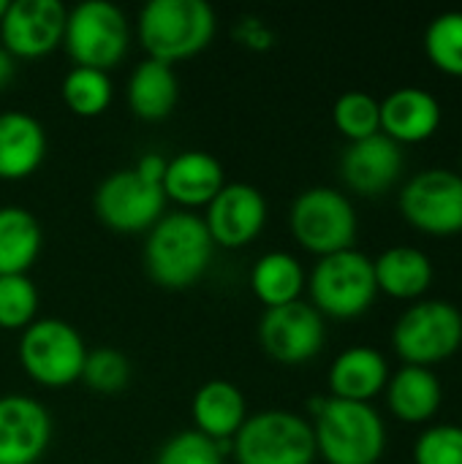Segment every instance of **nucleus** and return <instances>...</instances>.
<instances>
[{
	"instance_id": "1",
	"label": "nucleus",
	"mask_w": 462,
	"mask_h": 464,
	"mask_svg": "<svg viewBox=\"0 0 462 464\" xmlns=\"http://www.w3.org/2000/svg\"><path fill=\"white\" fill-rule=\"evenodd\" d=\"M212 237L204 226V218L193 212L163 215L147 234L144 242V266L147 275L172 291L191 288L202 280L212 261Z\"/></svg>"
},
{
	"instance_id": "2",
	"label": "nucleus",
	"mask_w": 462,
	"mask_h": 464,
	"mask_svg": "<svg viewBox=\"0 0 462 464\" xmlns=\"http://www.w3.org/2000/svg\"><path fill=\"white\" fill-rule=\"evenodd\" d=\"M316 454L327 464H378L387 449L381 416L368 402L321 397L310 402Z\"/></svg>"
},
{
	"instance_id": "3",
	"label": "nucleus",
	"mask_w": 462,
	"mask_h": 464,
	"mask_svg": "<svg viewBox=\"0 0 462 464\" xmlns=\"http://www.w3.org/2000/svg\"><path fill=\"white\" fill-rule=\"evenodd\" d=\"M215 24V11L204 0H150L139 11L136 33L152 60L172 65L207 49Z\"/></svg>"
},
{
	"instance_id": "4",
	"label": "nucleus",
	"mask_w": 462,
	"mask_h": 464,
	"mask_svg": "<svg viewBox=\"0 0 462 464\" xmlns=\"http://www.w3.org/2000/svg\"><path fill=\"white\" fill-rule=\"evenodd\" d=\"M313 307L321 315H332L340 321L359 318L368 313L378 296L373 258L359 250H340L319 258L308 280Z\"/></svg>"
},
{
	"instance_id": "5",
	"label": "nucleus",
	"mask_w": 462,
	"mask_h": 464,
	"mask_svg": "<svg viewBox=\"0 0 462 464\" xmlns=\"http://www.w3.org/2000/svg\"><path fill=\"white\" fill-rule=\"evenodd\" d=\"M462 345V313L444 299H419L392 329V348L403 364L433 367L452 359Z\"/></svg>"
},
{
	"instance_id": "6",
	"label": "nucleus",
	"mask_w": 462,
	"mask_h": 464,
	"mask_svg": "<svg viewBox=\"0 0 462 464\" xmlns=\"http://www.w3.org/2000/svg\"><path fill=\"white\" fill-rule=\"evenodd\" d=\"M237 464H313V427L291 411H264L248 416L231 438Z\"/></svg>"
},
{
	"instance_id": "7",
	"label": "nucleus",
	"mask_w": 462,
	"mask_h": 464,
	"mask_svg": "<svg viewBox=\"0 0 462 464\" xmlns=\"http://www.w3.org/2000/svg\"><path fill=\"white\" fill-rule=\"evenodd\" d=\"M63 44L76 65L109 71L128 52V16L109 0H84L68 11Z\"/></svg>"
},
{
	"instance_id": "8",
	"label": "nucleus",
	"mask_w": 462,
	"mask_h": 464,
	"mask_svg": "<svg viewBox=\"0 0 462 464\" xmlns=\"http://www.w3.org/2000/svg\"><path fill=\"white\" fill-rule=\"evenodd\" d=\"M291 234L319 258L351 250L357 239V209L335 188H308L291 204Z\"/></svg>"
},
{
	"instance_id": "9",
	"label": "nucleus",
	"mask_w": 462,
	"mask_h": 464,
	"mask_svg": "<svg viewBox=\"0 0 462 464\" xmlns=\"http://www.w3.org/2000/svg\"><path fill=\"white\" fill-rule=\"evenodd\" d=\"M87 345L82 334L60 318H41L22 329L19 362L41 386H68L82 378Z\"/></svg>"
},
{
	"instance_id": "10",
	"label": "nucleus",
	"mask_w": 462,
	"mask_h": 464,
	"mask_svg": "<svg viewBox=\"0 0 462 464\" xmlns=\"http://www.w3.org/2000/svg\"><path fill=\"white\" fill-rule=\"evenodd\" d=\"M400 212L422 234H460L462 174L449 169H425L414 174L400 193Z\"/></svg>"
},
{
	"instance_id": "11",
	"label": "nucleus",
	"mask_w": 462,
	"mask_h": 464,
	"mask_svg": "<svg viewBox=\"0 0 462 464\" xmlns=\"http://www.w3.org/2000/svg\"><path fill=\"white\" fill-rule=\"evenodd\" d=\"M163 188L142 179L133 169L109 174L95 190V215L103 226L131 234L152 228L163 218Z\"/></svg>"
},
{
	"instance_id": "12",
	"label": "nucleus",
	"mask_w": 462,
	"mask_h": 464,
	"mask_svg": "<svg viewBox=\"0 0 462 464\" xmlns=\"http://www.w3.org/2000/svg\"><path fill=\"white\" fill-rule=\"evenodd\" d=\"M324 315L302 299L270 307L259 321V343L280 364L310 362L324 348Z\"/></svg>"
},
{
	"instance_id": "13",
	"label": "nucleus",
	"mask_w": 462,
	"mask_h": 464,
	"mask_svg": "<svg viewBox=\"0 0 462 464\" xmlns=\"http://www.w3.org/2000/svg\"><path fill=\"white\" fill-rule=\"evenodd\" d=\"M65 5L60 0H8L0 41L11 57H44L63 44Z\"/></svg>"
},
{
	"instance_id": "14",
	"label": "nucleus",
	"mask_w": 462,
	"mask_h": 464,
	"mask_svg": "<svg viewBox=\"0 0 462 464\" xmlns=\"http://www.w3.org/2000/svg\"><path fill=\"white\" fill-rule=\"evenodd\" d=\"M267 223V198L248 182H229L207 204L204 226L215 245L242 247L253 242Z\"/></svg>"
},
{
	"instance_id": "15",
	"label": "nucleus",
	"mask_w": 462,
	"mask_h": 464,
	"mask_svg": "<svg viewBox=\"0 0 462 464\" xmlns=\"http://www.w3.org/2000/svg\"><path fill=\"white\" fill-rule=\"evenodd\" d=\"M52 440L49 411L25 394L0 397V464H35Z\"/></svg>"
},
{
	"instance_id": "16",
	"label": "nucleus",
	"mask_w": 462,
	"mask_h": 464,
	"mask_svg": "<svg viewBox=\"0 0 462 464\" xmlns=\"http://www.w3.org/2000/svg\"><path fill=\"white\" fill-rule=\"evenodd\" d=\"M406 158L403 147L389 136L376 133L362 141H351L340 158L343 182L359 196H381L387 193L403 174Z\"/></svg>"
},
{
	"instance_id": "17",
	"label": "nucleus",
	"mask_w": 462,
	"mask_h": 464,
	"mask_svg": "<svg viewBox=\"0 0 462 464\" xmlns=\"http://www.w3.org/2000/svg\"><path fill=\"white\" fill-rule=\"evenodd\" d=\"M381 103V133L395 144H422L441 128V103L425 87H398Z\"/></svg>"
},
{
	"instance_id": "18",
	"label": "nucleus",
	"mask_w": 462,
	"mask_h": 464,
	"mask_svg": "<svg viewBox=\"0 0 462 464\" xmlns=\"http://www.w3.org/2000/svg\"><path fill=\"white\" fill-rule=\"evenodd\" d=\"M226 185L223 166L215 155L202 150H185L166 163L163 196L185 207H207Z\"/></svg>"
},
{
	"instance_id": "19",
	"label": "nucleus",
	"mask_w": 462,
	"mask_h": 464,
	"mask_svg": "<svg viewBox=\"0 0 462 464\" xmlns=\"http://www.w3.org/2000/svg\"><path fill=\"white\" fill-rule=\"evenodd\" d=\"M389 364L381 351L370 345L346 348L329 367V397L349 402H368L387 389Z\"/></svg>"
},
{
	"instance_id": "20",
	"label": "nucleus",
	"mask_w": 462,
	"mask_h": 464,
	"mask_svg": "<svg viewBox=\"0 0 462 464\" xmlns=\"http://www.w3.org/2000/svg\"><path fill=\"white\" fill-rule=\"evenodd\" d=\"M46 158L44 125L27 111L0 114V179L30 177Z\"/></svg>"
},
{
	"instance_id": "21",
	"label": "nucleus",
	"mask_w": 462,
	"mask_h": 464,
	"mask_svg": "<svg viewBox=\"0 0 462 464\" xmlns=\"http://www.w3.org/2000/svg\"><path fill=\"white\" fill-rule=\"evenodd\" d=\"M441 400H444L441 381L428 367L403 364L387 381V405L398 421L425 424L438 413Z\"/></svg>"
},
{
	"instance_id": "22",
	"label": "nucleus",
	"mask_w": 462,
	"mask_h": 464,
	"mask_svg": "<svg viewBox=\"0 0 462 464\" xmlns=\"http://www.w3.org/2000/svg\"><path fill=\"white\" fill-rule=\"evenodd\" d=\"M191 413L196 421V432L210 440H231L248 419V405L242 392L229 381L204 383L191 402Z\"/></svg>"
},
{
	"instance_id": "23",
	"label": "nucleus",
	"mask_w": 462,
	"mask_h": 464,
	"mask_svg": "<svg viewBox=\"0 0 462 464\" xmlns=\"http://www.w3.org/2000/svg\"><path fill=\"white\" fill-rule=\"evenodd\" d=\"M376 285L392 299H422L433 285V261L425 250L398 245L373 261Z\"/></svg>"
},
{
	"instance_id": "24",
	"label": "nucleus",
	"mask_w": 462,
	"mask_h": 464,
	"mask_svg": "<svg viewBox=\"0 0 462 464\" xmlns=\"http://www.w3.org/2000/svg\"><path fill=\"white\" fill-rule=\"evenodd\" d=\"M128 106L142 120H163L172 114L180 98V82L169 63L142 60L128 76Z\"/></svg>"
},
{
	"instance_id": "25",
	"label": "nucleus",
	"mask_w": 462,
	"mask_h": 464,
	"mask_svg": "<svg viewBox=\"0 0 462 464\" xmlns=\"http://www.w3.org/2000/svg\"><path fill=\"white\" fill-rule=\"evenodd\" d=\"M41 226L22 207H0V277L27 275L41 253Z\"/></svg>"
},
{
	"instance_id": "26",
	"label": "nucleus",
	"mask_w": 462,
	"mask_h": 464,
	"mask_svg": "<svg viewBox=\"0 0 462 464\" xmlns=\"http://www.w3.org/2000/svg\"><path fill=\"white\" fill-rule=\"evenodd\" d=\"M251 288L267 310L297 302L305 288V269L291 253L272 250L253 264Z\"/></svg>"
},
{
	"instance_id": "27",
	"label": "nucleus",
	"mask_w": 462,
	"mask_h": 464,
	"mask_svg": "<svg viewBox=\"0 0 462 464\" xmlns=\"http://www.w3.org/2000/svg\"><path fill=\"white\" fill-rule=\"evenodd\" d=\"M63 101L79 117H98L112 103V79L98 68H71L63 79Z\"/></svg>"
},
{
	"instance_id": "28",
	"label": "nucleus",
	"mask_w": 462,
	"mask_h": 464,
	"mask_svg": "<svg viewBox=\"0 0 462 464\" xmlns=\"http://www.w3.org/2000/svg\"><path fill=\"white\" fill-rule=\"evenodd\" d=\"M425 52L441 73L462 79V11H444L428 24Z\"/></svg>"
},
{
	"instance_id": "29",
	"label": "nucleus",
	"mask_w": 462,
	"mask_h": 464,
	"mask_svg": "<svg viewBox=\"0 0 462 464\" xmlns=\"http://www.w3.org/2000/svg\"><path fill=\"white\" fill-rule=\"evenodd\" d=\"M332 120L335 128L349 139V144L362 141L381 133V103L362 90H349L335 101Z\"/></svg>"
},
{
	"instance_id": "30",
	"label": "nucleus",
	"mask_w": 462,
	"mask_h": 464,
	"mask_svg": "<svg viewBox=\"0 0 462 464\" xmlns=\"http://www.w3.org/2000/svg\"><path fill=\"white\" fill-rule=\"evenodd\" d=\"M38 310V291L27 275L0 277V329H27Z\"/></svg>"
},
{
	"instance_id": "31",
	"label": "nucleus",
	"mask_w": 462,
	"mask_h": 464,
	"mask_svg": "<svg viewBox=\"0 0 462 464\" xmlns=\"http://www.w3.org/2000/svg\"><path fill=\"white\" fill-rule=\"evenodd\" d=\"M82 381L98 394H117L131 381V362L117 348H95L87 351Z\"/></svg>"
},
{
	"instance_id": "32",
	"label": "nucleus",
	"mask_w": 462,
	"mask_h": 464,
	"mask_svg": "<svg viewBox=\"0 0 462 464\" xmlns=\"http://www.w3.org/2000/svg\"><path fill=\"white\" fill-rule=\"evenodd\" d=\"M155 464H223L221 443L196 430H185L163 443Z\"/></svg>"
},
{
	"instance_id": "33",
	"label": "nucleus",
	"mask_w": 462,
	"mask_h": 464,
	"mask_svg": "<svg viewBox=\"0 0 462 464\" xmlns=\"http://www.w3.org/2000/svg\"><path fill=\"white\" fill-rule=\"evenodd\" d=\"M417 464H462V427L438 424L428 427L414 443Z\"/></svg>"
},
{
	"instance_id": "34",
	"label": "nucleus",
	"mask_w": 462,
	"mask_h": 464,
	"mask_svg": "<svg viewBox=\"0 0 462 464\" xmlns=\"http://www.w3.org/2000/svg\"><path fill=\"white\" fill-rule=\"evenodd\" d=\"M166 158L163 155H158V152H147V155H142L139 158V163L133 166V171L142 177V179H147V182H152V185H161L163 182V174H166Z\"/></svg>"
},
{
	"instance_id": "35",
	"label": "nucleus",
	"mask_w": 462,
	"mask_h": 464,
	"mask_svg": "<svg viewBox=\"0 0 462 464\" xmlns=\"http://www.w3.org/2000/svg\"><path fill=\"white\" fill-rule=\"evenodd\" d=\"M14 79V57L0 46V87H5Z\"/></svg>"
},
{
	"instance_id": "36",
	"label": "nucleus",
	"mask_w": 462,
	"mask_h": 464,
	"mask_svg": "<svg viewBox=\"0 0 462 464\" xmlns=\"http://www.w3.org/2000/svg\"><path fill=\"white\" fill-rule=\"evenodd\" d=\"M5 8H8V0H0V19H3V14H5Z\"/></svg>"
},
{
	"instance_id": "37",
	"label": "nucleus",
	"mask_w": 462,
	"mask_h": 464,
	"mask_svg": "<svg viewBox=\"0 0 462 464\" xmlns=\"http://www.w3.org/2000/svg\"><path fill=\"white\" fill-rule=\"evenodd\" d=\"M460 174H462V171H460Z\"/></svg>"
}]
</instances>
